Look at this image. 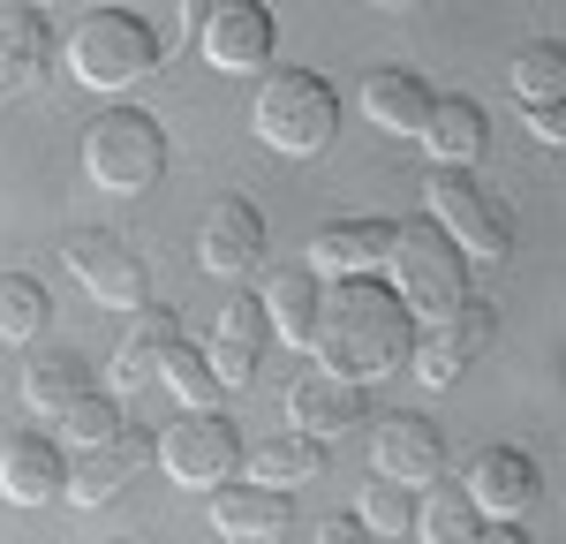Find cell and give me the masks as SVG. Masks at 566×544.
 <instances>
[{"label":"cell","mask_w":566,"mask_h":544,"mask_svg":"<svg viewBox=\"0 0 566 544\" xmlns=\"http://www.w3.org/2000/svg\"><path fill=\"white\" fill-rule=\"evenodd\" d=\"M84 175L98 189H114V197H144L151 181L167 175V136H159V122L136 114V106L98 114L84 129Z\"/></svg>","instance_id":"cell-5"},{"label":"cell","mask_w":566,"mask_h":544,"mask_svg":"<svg viewBox=\"0 0 566 544\" xmlns=\"http://www.w3.org/2000/svg\"><path fill=\"white\" fill-rule=\"evenodd\" d=\"M151 461L189 484V492H219L234 469H242V439H234V423L219 416V408H197V416H181L175 431H159L151 439Z\"/></svg>","instance_id":"cell-7"},{"label":"cell","mask_w":566,"mask_h":544,"mask_svg":"<svg viewBox=\"0 0 566 544\" xmlns=\"http://www.w3.org/2000/svg\"><path fill=\"white\" fill-rule=\"evenodd\" d=\"M45 333V287L31 272H0V348Z\"/></svg>","instance_id":"cell-28"},{"label":"cell","mask_w":566,"mask_h":544,"mask_svg":"<svg viewBox=\"0 0 566 544\" xmlns=\"http://www.w3.org/2000/svg\"><path fill=\"white\" fill-rule=\"evenodd\" d=\"M45 53H53V23L39 8H0V98H15L31 84L45 69Z\"/></svg>","instance_id":"cell-23"},{"label":"cell","mask_w":566,"mask_h":544,"mask_svg":"<svg viewBox=\"0 0 566 544\" xmlns=\"http://www.w3.org/2000/svg\"><path fill=\"white\" fill-rule=\"evenodd\" d=\"M370 461H378V477L386 484H438L446 477V431H438L431 416H408V408H392L370 423Z\"/></svg>","instance_id":"cell-9"},{"label":"cell","mask_w":566,"mask_h":544,"mask_svg":"<svg viewBox=\"0 0 566 544\" xmlns=\"http://www.w3.org/2000/svg\"><path fill=\"white\" fill-rule=\"evenodd\" d=\"M317 272H303V265H287V272H272L264 280V317H272V333L280 341H295V348H310V333H317Z\"/></svg>","instance_id":"cell-24"},{"label":"cell","mask_w":566,"mask_h":544,"mask_svg":"<svg viewBox=\"0 0 566 544\" xmlns=\"http://www.w3.org/2000/svg\"><path fill=\"white\" fill-rule=\"evenodd\" d=\"M61 53H69V76L91 84V91H129L159 69V39H151V23L129 15V8H91L84 23L69 31Z\"/></svg>","instance_id":"cell-3"},{"label":"cell","mask_w":566,"mask_h":544,"mask_svg":"<svg viewBox=\"0 0 566 544\" xmlns=\"http://www.w3.org/2000/svg\"><path fill=\"white\" fill-rule=\"evenodd\" d=\"M461 492H469V506H476L483 522H514L536 499V461L522 447H483L469 461V477H461Z\"/></svg>","instance_id":"cell-13"},{"label":"cell","mask_w":566,"mask_h":544,"mask_svg":"<svg viewBox=\"0 0 566 544\" xmlns=\"http://www.w3.org/2000/svg\"><path fill=\"white\" fill-rule=\"evenodd\" d=\"M317 469H325V447L317 439H295V431L242 453V484H264V492H287V484H303Z\"/></svg>","instance_id":"cell-25"},{"label":"cell","mask_w":566,"mask_h":544,"mask_svg":"<svg viewBox=\"0 0 566 544\" xmlns=\"http://www.w3.org/2000/svg\"><path fill=\"white\" fill-rule=\"evenodd\" d=\"M355 423H363V386L325 378V370H303V378L287 386V431H295V439L333 447V439H348Z\"/></svg>","instance_id":"cell-12"},{"label":"cell","mask_w":566,"mask_h":544,"mask_svg":"<svg viewBox=\"0 0 566 544\" xmlns=\"http://www.w3.org/2000/svg\"><path fill=\"white\" fill-rule=\"evenodd\" d=\"M205 61L227 69V76H258L272 61V8L258 0H219L205 15Z\"/></svg>","instance_id":"cell-11"},{"label":"cell","mask_w":566,"mask_h":544,"mask_svg":"<svg viewBox=\"0 0 566 544\" xmlns=\"http://www.w3.org/2000/svg\"><path fill=\"white\" fill-rule=\"evenodd\" d=\"M144 461H151V439H144V431H122V439H106V447H84L69 461V492L61 499H69V506H106Z\"/></svg>","instance_id":"cell-17"},{"label":"cell","mask_w":566,"mask_h":544,"mask_svg":"<svg viewBox=\"0 0 566 544\" xmlns=\"http://www.w3.org/2000/svg\"><path fill=\"white\" fill-rule=\"evenodd\" d=\"M386 250H392V220H333L310 234L303 272H317V280H370L386 265Z\"/></svg>","instance_id":"cell-14"},{"label":"cell","mask_w":566,"mask_h":544,"mask_svg":"<svg viewBox=\"0 0 566 544\" xmlns=\"http://www.w3.org/2000/svg\"><path fill=\"white\" fill-rule=\"evenodd\" d=\"M431 106H438V91L423 84L416 69H378V76L363 84V114H370L386 136H423Z\"/></svg>","instance_id":"cell-19"},{"label":"cell","mask_w":566,"mask_h":544,"mask_svg":"<svg viewBox=\"0 0 566 544\" xmlns=\"http://www.w3.org/2000/svg\"><path fill=\"white\" fill-rule=\"evenodd\" d=\"M310 544H370V530H363L355 514H325V522H317V537H310Z\"/></svg>","instance_id":"cell-34"},{"label":"cell","mask_w":566,"mask_h":544,"mask_svg":"<svg viewBox=\"0 0 566 544\" xmlns=\"http://www.w3.org/2000/svg\"><path fill=\"white\" fill-rule=\"evenodd\" d=\"M61 492H69V461H61L53 439L23 431V439L0 447V499L8 506H45V499H61Z\"/></svg>","instance_id":"cell-18"},{"label":"cell","mask_w":566,"mask_h":544,"mask_svg":"<svg viewBox=\"0 0 566 544\" xmlns=\"http://www.w3.org/2000/svg\"><path fill=\"white\" fill-rule=\"evenodd\" d=\"M159 386H167V394H175L189 416H197V408H212L219 394H227V386L212 378V363H205V348H189V341H181L175 356L159 363Z\"/></svg>","instance_id":"cell-29"},{"label":"cell","mask_w":566,"mask_h":544,"mask_svg":"<svg viewBox=\"0 0 566 544\" xmlns=\"http://www.w3.org/2000/svg\"><path fill=\"white\" fill-rule=\"evenodd\" d=\"M528 136H536L544 151H559L566 144V106H528Z\"/></svg>","instance_id":"cell-33"},{"label":"cell","mask_w":566,"mask_h":544,"mask_svg":"<svg viewBox=\"0 0 566 544\" xmlns=\"http://www.w3.org/2000/svg\"><path fill=\"white\" fill-rule=\"evenodd\" d=\"M264 341H272V317H264V303H258V295H234V303L219 311V325H212V348H205L212 378H219V386H250V378H258Z\"/></svg>","instance_id":"cell-16"},{"label":"cell","mask_w":566,"mask_h":544,"mask_svg":"<svg viewBox=\"0 0 566 544\" xmlns=\"http://www.w3.org/2000/svg\"><path fill=\"white\" fill-rule=\"evenodd\" d=\"M310 356H317L325 378H348V386L392 378V370H408V356H416V317L400 311V295L378 287V280H333L317 295Z\"/></svg>","instance_id":"cell-1"},{"label":"cell","mask_w":566,"mask_h":544,"mask_svg":"<svg viewBox=\"0 0 566 544\" xmlns=\"http://www.w3.org/2000/svg\"><path fill=\"white\" fill-rule=\"evenodd\" d=\"M250 122H258V136L272 151L317 159V151L333 144V129H340V98H333V84H325L317 69H280V76H264Z\"/></svg>","instance_id":"cell-4"},{"label":"cell","mask_w":566,"mask_h":544,"mask_svg":"<svg viewBox=\"0 0 566 544\" xmlns=\"http://www.w3.org/2000/svg\"><path fill=\"white\" fill-rule=\"evenodd\" d=\"M491 341H499L491 303H461L453 317H438L431 333L416 341V356H408V363H416V378H423V386H453V378H461V370H469Z\"/></svg>","instance_id":"cell-10"},{"label":"cell","mask_w":566,"mask_h":544,"mask_svg":"<svg viewBox=\"0 0 566 544\" xmlns=\"http://www.w3.org/2000/svg\"><path fill=\"white\" fill-rule=\"evenodd\" d=\"M197 258H205V272H219V280H242V272L264 258V212L250 197L212 205V212H205V234H197Z\"/></svg>","instance_id":"cell-15"},{"label":"cell","mask_w":566,"mask_h":544,"mask_svg":"<svg viewBox=\"0 0 566 544\" xmlns=\"http://www.w3.org/2000/svg\"><path fill=\"white\" fill-rule=\"evenodd\" d=\"M84 394H91V370L76 356H39L23 370V401L39 408V416H69Z\"/></svg>","instance_id":"cell-27"},{"label":"cell","mask_w":566,"mask_h":544,"mask_svg":"<svg viewBox=\"0 0 566 544\" xmlns=\"http://www.w3.org/2000/svg\"><path fill=\"white\" fill-rule=\"evenodd\" d=\"M61 258L84 280V295H98L106 311H144L151 272H144V258H136L129 242H114V234H98V227H76V234L61 242Z\"/></svg>","instance_id":"cell-8"},{"label":"cell","mask_w":566,"mask_h":544,"mask_svg":"<svg viewBox=\"0 0 566 544\" xmlns=\"http://www.w3.org/2000/svg\"><path fill=\"white\" fill-rule=\"evenodd\" d=\"M483 136H491V122H483L476 98H438L431 122H423V151H431L446 175H469L483 159Z\"/></svg>","instance_id":"cell-21"},{"label":"cell","mask_w":566,"mask_h":544,"mask_svg":"<svg viewBox=\"0 0 566 544\" xmlns=\"http://www.w3.org/2000/svg\"><path fill=\"white\" fill-rule=\"evenodd\" d=\"M431 220H438V234H446L461 258H476V265H506V258H514V220H506L469 175H446V167L431 175Z\"/></svg>","instance_id":"cell-6"},{"label":"cell","mask_w":566,"mask_h":544,"mask_svg":"<svg viewBox=\"0 0 566 544\" xmlns=\"http://www.w3.org/2000/svg\"><path fill=\"white\" fill-rule=\"evenodd\" d=\"M175 348H181V317L144 303V311L129 317V333H122V348H114V370H106V378L129 394V386H144V378H159V363L175 356Z\"/></svg>","instance_id":"cell-20"},{"label":"cell","mask_w":566,"mask_h":544,"mask_svg":"<svg viewBox=\"0 0 566 544\" xmlns=\"http://www.w3.org/2000/svg\"><path fill=\"white\" fill-rule=\"evenodd\" d=\"M355 522H363L370 537H408V530H416V492L378 477V484L363 492V514H355Z\"/></svg>","instance_id":"cell-32"},{"label":"cell","mask_w":566,"mask_h":544,"mask_svg":"<svg viewBox=\"0 0 566 544\" xmlns=\"http://www.w3.org/2000/svg\"><path fill=\"white\" fill-rule=\"evenodd\" d=\"M476 544H528V537H522V530H514V522H499V530H483Z\"/></svg>","instance_id":"cell-35"},{"label":"cell","mask_w":566,"mask_h":544,"mask_svg":"<svg viewBox=\"0 0 566 544\" xmlns=\"http://www.w3.org/2000/svg\"><path fill=\"white\" fill-rule=\"evenodd\" d=\"M416 530H423V544H476L483 537V514L469 506V492H461V484H423Z\"/></svg>","instance_id":"cell-26"},{"label":"cell","mask_w":566,"mask_h":544,"mask_svg":"<svg viewBox=\"0 0 566 544\" xmlns=\"http://www.w3.org/2000/svg\"><path fill=\"white\" fill-rule=\"evenodd\" d=\"M295 522L287 492H264V484H242V492H212V530L227 544H264Z\"/></svg>","instance_id":"cell-22"},{"label":"cell","mask_w":566,"mask_h":544,"mask_svg":"<svg viewBox=\"0 0 566 544\" xmlns=\"http://www.w3.org/2000/svg\"><path fill=\"white\" fill-rule=\"evenodd\" d=\"M122 431H129V423H122V401H114V394H84V401L61 416V439H69L76 453L106 447V439H122Z\"/></svg>","instance_id":"cell-30"},{"label":"cell","mask_w":566,"mask_h":544,"mask_svg":"<svg viewBox=\"0 0 566 544\" xmlns=\"http://www.w3.org/2000/svg\"><path fill=\"white\" fill-rule=\"evenodd\" d=\"M386 265H392V295H400V311L416 317H453L461 303H469V258L438 234V220H392V250H386Z\"/></svg>","instance_id":"cell-2"},{"label":"cell","mask_w":566,"mask_h":544,"mask_svg":"<svg viewBox=\"0 0 566 544\" xmlns=\"http://www.w3.org/2000/svg\"><path fill=\"white\" fill-rule=\"evenodd\" d=\"M514 91H522V106H559V98H566L559 45H528L522 61H514Z\"/></svg>","instance_id":"cell-31"}]
</instances>
